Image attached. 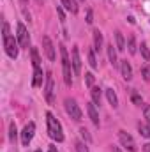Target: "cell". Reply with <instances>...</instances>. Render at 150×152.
<instances>
[{"label": "cell", "mask_w": 150, "mask_h": 152, "mask_svg": "<svg viewBox=\"0 0 150 152\" xmlns=\"http://www.w3.org/2000/svg\"><path fill=\"white\" fill-rule=\"evenodd\" d=\"M60 57H62L64 81H66V85H67V87H71V85H73V73H74V71H71V66H73V62H71V58H69V55H67V48H66L64 44L60 46Z\"/></svg>", "instance_id": "obj_1"}, {"label": "cell", "mask_w": 150, "mask_h": 152, "mask_svg": "<svg viewBox=\"0 0 150 152\" xmlns=\"http://www.w3.org/2000/svg\"><path fill=\"white\" fill-rule=\"evenodd\" d=\"M46 122H48V134H50L53 140L62 142V140H64V134H62V126H60V122L50 113V112L46 113Z\"/></svg>", "instance_id": "obj_2"}, {"label": "cell", "mask_w": 150, "mask_h": 152, "mask_svg": "<svg viewBox=\"0 0 150 152\" xmlns=\"http://www.w3.org/2000/svg\"><path fill=\"white\" fill-rule=\"evenodd\" d=\"M66 112L76 122H79L83 118V113H81V110H79V106H78V103L74 99H66Z\"/></svg>", "instance_id": "obj_3"}, {"label": "cell", "mask_w": 150, "mask_h": 152, "mask_svg": "<svg viewBox=\"0 0 150 152\" xmlns=\"http://www.w3.org/2000/svg\"><path fill=\"white\" fill-rule=\"evenodd\" d=\"M18 41L12 37V36H9V37L4 39V48H5V53L11 57V58H16L18 57Z\"/></svg>", "instance_id": "obj_4"}, {"label": "cell", "mask_w": 150, "mask_h": 152, "mask_svg": "<svg viewBox=\"0 0 150 152\" xmlns=\"http://www.w3.org/2000/svg\"><path fill=\"white\" fill-rule=\"evenodd\" d=\"M118 138H120V143L127 149L129 152H136V143L133 140V136L125 131H118Z\"/></svg>", "instance_id": "obj_5"}, {"label": "cell", "mask_w": 150, "mask_h": 152, "mask_svg": "<svg viewBox=\"0 0 150 152\" xmlns=\"http://www.w3.org/2000/svg\"><path fill=\"white\" fill-rule=\"evenodd\" d=\"M34 133H36V124H34V122H28V124L25 126L23 133H21V143H23L25 147H28V143L32 142Z\"/></svg>", "instance_id": "obj_6"}, {"label": "cell", "mask_w": 150, "mask_h": 152, "mask_svg": "<svg viewBox=\"0 0 150 152\" xmlns=\"http://www.w3.org/2000/svg\"><path fill=\"white\" fill-rule=\"evenodd\" d=\"M42 48H44V53H46V57L53 62L55 58H57V53H55V46H53V42H51V39L48 37V36H42Z\"/></svg>", "instance_id": "obj_7"}, {"label": "cell", "mask_w": 150, "mask_h": 152, "mask_svg": "<svg viewBox=\"0 0 150 152\" xmlns=\"http://www.w3.org/2000/svg\"><path fill=\"white\" fill-rule=\"evenodd\" d=\"M28 32H27V28H25V25L23 23H18V42H20V46L21 48H28Z\"/></svg>", "instance_id": "obj_8"}, {"label": "cell", "mask_w": 150, "mask_h": 152, "mask_svg": "<svg viewBox=\"0 0 150 152\" xmlns=\"http://www.w3.org/2000/svg\"><path fill=\"white\" fill-rule=\"evenodd\" d=\"M71 62H73V71H74V75H79V71H81V58H79V50H78V46L73 48Z\"/></svg>", "instance_id": "obj_9"}, {"label": "cell", "mask_w": 150, "mask_h": 152, "mask_svg": "<svg viewBox=\"0 0 150 152\" xmlns=\"http://www.w3.org/2000/svg\"><path fill=\"white\" fill-rule=\"evenodd\" d=\"M44 96H46V99L51 103L53 101V76L51 73H48L46 75V87H44Z\"/></svg>", "instance_id": "obj_10"}, {"label": "cell", "mask_w": 150, "mask_h": 152, "mask_svg": "<svg viewBox=\"0 0 150 152\" xmlns=\"http://www.w3.org/2000/svg\"><path fill=\"white\" fill-rule=\"evenodd\" d=\"M120 71H122L124 80H127V81L133 80V67H131V64H129L127 60H122V62H120Z\"/></svg>", "instance_id": "obj_11"}, {"label": "cell", "mask_w": 150, "mask_h": 152, "mask_svg": "<svg viewBox=\"0 0 150 152\" xmlns=\"http://www.w3.org/2000/svg\"><path fill=\"white\" fill-rule=\"evenodd\" d=\"M87 112H88L90 120L94 122V126L99 127V113H97V110H95V103H87Z\"/></svg>", "instance_id": "obj_12"}, {"label": "cell", "mask_w": 150, "mask_h": 152, "mask_svg": "<svg viewBox=\"0 0 150 152\" xmlns=\"http://www.w3.org/2000/svg\"><path fill=\"white\" fill-rule=\"evenodd\" d=\"M103 44H104L103 32L95 28V30H94V50H95V51H101V50H103Z\"/></svg>", "instance_id": "obj_13"}, {"label": "cell", "mask_w": 150, "mask_h": 152, "mask_svg": "<svg viewBox=\"0 0 150 152\" xmlns=\"http://www.w3.org/2000/svg\"><path fill=\"white\" fill-rule=\"evenodd\" d=\"M32 85L36 88L42 85V69L41 67H34V81H32Z\"/></svg>", "instance_id": "obj_14"}, {"label": "cell", "mask_w": 150, "mask_h": 152, "mask_svg": "<svg viewBox=\"0 0 150 152\" xmlns=\"http://www.w3.org/2000/svg\"><path fill=\"white\" fill-rule=\"evenodd\" d=\"M106 97H108V101H110V104H111L113 108L118 106V97H117V94H115L113 88H106Z\"/></svg>", "instance_id": "obj_15"}, {"label": "cell", "mask_w": 150, "mask_h": 152, "mask_svg": "<svg viewBox=\"0 0 150 152\" xmlns=\"http://www.w3.org/2000/svg\"><path fill=\"white\" fill-rule=\"evenodd\" d=\"M115 41H117V44H115L117 50H118V51H124V50H125V42H124V36H122L120 30L115 32Z\"/></svg>", "instance_id": "obj_16"}, {"label": "cell", "mask_w": 150, "mask_h": 152, "mask_svg": "<svg viewBox=\"0 0 150 152\" xmlns=\"http://www.w3.org/2000/svg\"><path fill=\"white\" fill-rule=\"evenodd\" d=\"M62 5L69 11V12H78V4H76V0H62Z\"/></svg>", "instance_id": "obj_17"}, {"label": "cell", "mask_w": 150, "mask_h": 152, "mask_svg": "<svg viewBox=\"0 0 150 152\" xmlns=\"http://www.w3.org/2000/svg\"><path fill=\"white\" fill-rule=\"evenodd\" d=\"M106 48H108V57H110V62L115 66V64H117V51H118V50H117V46H113V42H111V44H108Z\"/></svg>", "instance_id": "obj_18"}, {"label": "cell", "mask_w": 150, "mask_h": 152, "mask_svg": "<svg viewBox=\"0 0 150 152\" xmlns=\"http://www.w3.org/2000/svg\"><path fill=\"white\" fill-rule=\"evenodd\" d=\"M90 94H92V101L95 104H101V88L99 87H92L90 88Z\"/></svg>", "instance_id": "obj_19"}, {"label": "cell", "mask_w": 150, "mask_h": 152, "mask_svg": "<svg viewBox=\"0 0 150 152\" xmlns=\"http://www.w3.org/2000/svg\"><path fill=\"white\" fill-rule=\"evenodd\" d=\"M138 131H140V134L141 136H145V138H150V126H145V124H138Z\"/></svg>", "instance_id": "obj_20"}, {"label": "cell", "mask_w": 150, "mask_h": 152, "mask_svg": "<svg viewBox=\"0 0 150 152\" xmlns=\"http://www.w3.org/2000/svg\"><path fill=\"white\" fill-rule=\"evenodd\" d=\"M127 50H129L131 55L136 53V39H134V36H131V37L127 39Z\"/></svg>", "instance_id": "obj_21"}, {"label": "cell", "mask_w": 150, "mask_h": 152, "mask_svg": "<svg viewBox=\"0 0 150 152\" xmlns=\"http://www.w3.org/2000/svg\"><path fill=\"white\" fill-rule=\"evenodd\" d=\"M30 53H32V64H34V67H39V64H41V58H39L37 48H30Z\"/></svg>", "instance_id": "obj_22"}, {"label": "cell", "mask_w": 150, "mask_h": 152, "mask_svg": "<svg viewBox=\"0 0 150 152\" xmlns=\"http://www.w3.org/2000/svg\"><path fill=\"white\" fill-rule=\"evenodd\" d=\"M94 51H95V50H88V53H87V55H88V64H90L92 69L97 67V60H95V53H94Z\"/></svg>", "instance_id": "obj_23"}, {"label": "cell", "mask_w": 150, "mask_h": 152, "mask_svg": "<svg viewBox=\"0 0 150 152\" xmlns=\"http://www.w3.org/2000/svg\"><path fill=\"white\" fill-rule=\"evenodd\" d=\"M16 134H18V129H16V124L14 122H11V126H9V140L14 143L16 142Z\"/></svg>", "instance_id": "obj_24"}, {"label": "cell", "mask_w": 150, "mask_h": 152, "mask_svg": "<svg viewBox=\"0 0 150 152\" xmlns=\"http://www.w3.org/2000/svg\"><path fill=\"white\" fill-rule=\"evenodd\" d=\"M140 48H141V55H143V58H145V60H150V50H149V46H147L145 42H141V46H140Z\"/></svg>", "instance_id": "obj_25"}, {"label": "cell", "mask_w": 150, "mask_h": 152, "mask_svg": "<svg viewBox=\"0 0 150 152\" xmlns=\"http://www.w3.org/2000/svg\"><path fill=\"white\" fill-rule=\"evenodd\" d=\"M79 134H81V138H83L87 143H90V142H92V136L88 134V131H87L85 127H81V129H79Z\"/></svg>", "instance_id": "obj_26"}, {"label": "cell", "mask_w": 150, "mask_h": 152, "mask_svg": "<svg viewBox=\"0 0 150 152\" xmlns=\"http://www.w3.org/2000/svg\"><path fill=\"white\" fill-rule=\"evenodd\" d=\"M85 83H87V87H94V75L92 73H85Z\"/></svg>", "instance_id": "obj_27"}, {"label": "cell", "mask_w": 150, "mask_h": 152, "mask_svg": "<svg viewBox=\"0 0 150 152\" xmlns=\"http://www.w3.org/2000/svg\"><path fill=\"white\" fill-rule=\"evenodd\" d=\"M76 152H88V147L83 142H76Z\"/></svg>", "instance_id": "obj_28"}, {"label": "cell", "mask_w": 150, "mask_h": 152, "mask_svg": "<svg viewBox=\"0 0 150 152\" xmlns=\"http://www.w3.org/2000/svg\"><path fill=\"white\" fill-rule=\"evenodd\" d=\"M141 76H143L145 81H150V67H143L141 69Z\"/></svg>", "instance_id": "obj_29"}, {"label": "cell", "mask_w": 150, "mask_h": 152, "mask_svg": "<svg viewBox=\"0 0 150 152\" xmlns=\"http://www.w3.org/2000/svg\"><path fill=\"white\" fill-rule=\"evenodd\" d=\"M57 12H58V18H60V21L64 23V21H66V12H64V9H62L60 5H57Z\"/></svg>", "instance_id": "obj_30"}, {"label": "cell", "mask_w": 150, "mask_h": 152, "mask_svg": "<svg viewBox=\"0 0 150 152\" xmlns=\"http://www.w3.org/2000/svg\"><path fill=\"white\" fill-rule=\"evenodd\" d=\"M143 115H145V118H147V122H149V126H150V106L149 104L143 106Z\"/></svg>", "instance_id": "obj_31"}, {"label": "cell", "mask_w": 150, "mask_h": 152, "mask_svg": "<svg viewBox=\"0 0 150 152\" xmlns=\"http://www.w3.org/2000/svg\"><path fill=\"white\" fill-rule=\"evenodd\" d=\"M133 103H134V104H138V106H141V103H143V101H141V97H140L138 94H134V96H133Z\"/></svg>", "instance_id": "obj_32"}, {"label": "cell", "mask_w": 150, "mask_h": 152, "mask_svg": "<svg viewBox=\"0 0 150 152\" xmlns=\"http://www.w3.org/2000/svg\"><path fill=\"white\" fill-rule=\"evenodd\" d=\"M2 30H4V34H2V36H4V39H5V37H9V36H11V34H9V25H7V23H4V27H2Z\"/></svg>", "instance_id": "obj_33"}, {"label": "cell", "mask_w": 150, "mask_h": 152, "mask_svg": "<svg viewBox=\"0 0 150 152\" xmlns=\"http://www.w3.org/2000/svg\"><path fill=\"white\" fill-rule=\"evenodd\" d=\"M94 21V14H92V11H88L87 12V23H92Z\"/></svg>", "instance_id": "obj_34"}, {"label": "cell", "mask_w": 150, "mask_h": 152, "mask_svg": "<svg viewBox=\"0 0 150 152\" xmlns=\"http://www.w3.org/2000/svg\"><path fill=\"white\" fill-rule=\"evenodd\" d=\"M143 151H145V152H150V143H145V145H143Z\"/></svg>", "instance_id": "obj_35"}, {"label": "cell", "mask_w": 150, "mask_h": 152, "mask_svg": "<svg viewBox=\"0 0 150 152\" xmlns=\"http://www.w3.org/2000/svg\"><path fill=\"white\" fill-rule=\"evenodd\" d=\"M48 152H58V151H57V147H53V145H50V149H48Z\"/></svg>", "instance_id": "obj_36"}, {"label": "cell", "mask_w": 150, "mask_h": 152, "mask_svg": "<svg viewBox=\"0 0 150 152\" xmlns=\"http://www.w3.org/2000/svg\"><path fill=\"white\" fill-rule=\"evenodd\" d=\"M113 152H122V151H120L118 147H113Z\"/></svg>", "instance_id": "obj_37"}, {"label": "cell", "mask_w": 150, "mask_h": 152, "mask_svg": "<svg viewBox=\"0 0 150 152\" xmlns=\"http://www.w3.org/2000/svg\"><path fill=\"white\" fill-rule=\"evenodd\" d=\"M36 2H37V4H42V2H44V0H36Z\"/></svg>", "instance_id": "obj_38"}, {"label": "cell", "mask_w": 150, "mask_h": 152, "mask_svg": "<svg viewBox=\"0 0 150 152\" xmlns=\"http://www.w3.org/2000/svg\"><path fill=\"white\" fill-rule=\"evenodd\" d=\"M21 4H27V0H21Z\"/></svg>", "instance_id": "obj_39"}, {"label": "cell", "mask_w": 150, "mask_h": 152, "mask_svg": "<svg viewBox=\"0 0 150 152\" xmlns=\"http://www.w3.org/2000/svg\"><path fill=\"white\" fill-rule=\"evenodd\" d=\"M36 152H42V151H36Z\"/></svg>", "instance_id": "obj_40"}, {"label": "cell", "mask_w": 150, "mask_h": 152, "mask_svg": "<svg viewBox=\"0 0 150 152\" xmlns=\"http://www.w3.org/2000/svg\"><path fill=\"white\" fill-rule=\"evenodd\" d=\"M81 2H85V0H81Z\"/></svg>", "instance_id": "obj_41"}]
</instances>
